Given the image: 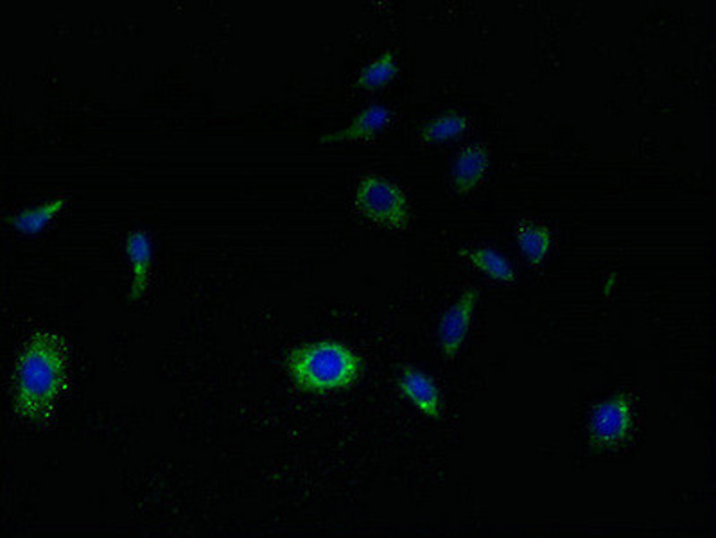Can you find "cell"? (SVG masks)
I'll return each instance as SVG.
<instances>
[{
  "label": "cell",
  "instance_id": "obj_1",
  "mask_svg": "<svg viewBox=\"0 0 716 538\" xmlns=\"http://www.w3.org/2000/svg\"><path fill=\"white\" fill-rule=\"evenodd\" d=\"M69 358L63 337L38 331L27 339L16 359L13 409L29 422L46 423L67 390Z\"/></svg>",
  "mask_w": 716,
  "mask_h": 538
},
{
  "label": "cell",
  "instance_id": "obj_2",
  "mask_svg": "<svg viewBox=\"0 0 716 538\" xmlns=\"http://www.w3.org/2000/svg\"><path fill=\"white\" fill-rule=\"evenodd\" d=\"M286 370L298 392L331 395L350 390L361 381L363 359L344 343L320 339L291 350Z\"/></svg>",
  "mask_w": 716,
  "mask_h": 538
},
{
  "label": "cell",
  "instance_id": "obj_3",
  "mask_svg": "<svg viewBox=\"0 0 716 538\" xmlns=\"http://www.w3.org/2000/svg\"><path fill=\"white\" fill-rule=\"evenodd\" d=\"M354 205L361 216L389 230H408L411 222L406 192L383 177L369 175L358 181L354 191Z\"/></svg>",
  "mask_w": 716,
  "mask_h": 538
},
{
  "label": "cell",
  "instance_id": "obj_4",
  "mask_svg": "<svg viewBox=\"0 0 716 538\" xmlns=\"http://www.w3.org/2000/svg\"><path fill=\"white\" fill-rule=\"evenodd\" d=\"M632 397L629 393H616L590 413V445L598 449H616L631 438L634 428Z\"/></svg>",
  "mask_w": 716,
  "mask_h": 538
},
{
  "label": "cell",
  "instance_id": "obj_5",
  "mask_svg": "<svg viewBox=\"0 0 716 538\" xmlns=\"http://www.w3.org/2000/svg\"><path fill=\"white\" fill-rule=\"evenodd\" d=\"M479 289L469 287L460 295L458 300L448 309L439 325V343L444 358L456 359L464 347L470 323L478 306Z\"/></svg>",
  "mask_w": 716,
  "mask_h": 538
},
{
  "label": "cell",
  "instance_id": "obj_6",
  "mask_svg": "<svg viewBox=\"0 0 716 538\" xmlns=\"http://www.w3.org/2000/svg\"><path fill=\"white\" fill-rule=\"evenodd\" d=\"M397 387L401 395L426 417H442L439 386L419 368L404 367L403 372L398 373Z\"/></svg>",
  "mask_w": 716,
  "mask_h": 538
},
{
  "label": "cell",
  "instance_id": "obj_7",
  "mask_svg": "<svg viewBox=\"0 0 716 538\" xmlns=\"http://www.w3.org/2000/svg\"><path fill=\"white\" fill-rule=\"evenodd\" d=\"M124 253L132 266V286L128 297L132 302L141 300L147 291L153 266V241L144 230H133L124 241Z\"/></svg>",
  "mask_w": 716,
  "mask_h": 538
},
{
  "label": "cell",
  "instance_id": "obj_8",
  "mask_svg": "<svg viewBox=\"0 0 716 538\" xmlns=\"http://www.w3.org/2000/svg\"><path fill=\"white\" fill-rule=\"evenodd\" d=\"M490 153L481 144H470L464 147L458 156L454 158L451 167V183L454 191L465 196L478 189L479 183L484 181L487 169H489Z\"/></svg>",
  "mask_w": 716,
  "mask_h": 538
},
{
  "label": "cell",
  "instance_id": "obj_9",
  "mask_svg": "<svg viewBox=\"0 0 716 538\" xmlns=\"http://www.w3.org/2000/svg\"><path fill=\"white\" fill-rule=\"evenodd\" d=\"M390 121H392V111L386 106L370 105L363 111H359L348 127L327 133L323 136L322 142L336 144V142L367 141L389 127Z\"/></svg>",
  "mask_w": 716,
  "mask_h": 538
},
{
  "label": "cell",
  "instance_id": "obj_10",
  "mask_svg": "<svg viewBox=\"0 0 716 538\" xmlns=\"http://www.w3.org/2000/svg\"><path fill=\"white\" fill-rule=\"evenodd\" d=\"M515 241L525 261L534 267H540L550 255L553 236L550 228L534 219H525L515 227Z\"/></svg>",
  "mask_w": 716,
  "mask_h": 538
},
{
  "label": "cell",
  "instance_id": "obj_11",
  "mask_svg": "<svg viewBox=\"0 0 716 538\" xmlns=\"http://www.w3.org/2000/svg\"><path fill=\"white\" fill-rule=\"evenodd\" d=\"M67 198L56 196L49 202L41 203V205L33 206V208H24L16 214H11L8 217V225L13 230L21 231L24 236H36L40 231L46 230L56 217L60 216L61 212L65 211Z\"/></svg>",
  "mask_w": 716,
  "mask_h": 538
},
{
  "label": "cell",
  "instance_id": "obj_12",
  "mask_svg": "<svg viewBox=\"0 0 716 538\" xmlns=\"http://www.w3.org/2000/svg\"><path fill=\"white\" fill-rule=\"evenodd\" d=\"M460 255L496 283L512 284L517 277L509 259L492 248H462Z\"/></svg>",
  "mask_w": 716,
  "mask_h": 538
},
{
  "label": "cell",
  "instance_id": "obj_13",
  "mask_svg": "<svg viewBox=\"0 0 716 538\" xmlns=\"http://www.w3.org/2000/svg\"><path fill=\"white\" fill-rule=\"evenodd\" d=\"M467 130H469V121L464 113L454 110L445 111L442 116L426 122L420 130V141L426 144H444L464 135Z\"/></svg>",
  "mask_w": 716,
  "mask_h": 538
},
{
  "label": "cell",
  "instance_id": "obj_14",
  "mask_svg": "<svg viewBox=\"0 0 716 538\" xmlns=\"http://www.w3.org/2000/svg\"><path fill=\"white\" fill-rule=\"evenodd\" d=\"M397 72L398 65L394 52L386 51L363 67V71L359 72L358 80H356V85L363 91H379L392 83L397 76Z\"/></svg>",
  "mask_w": 716,
  "mask_h": 538
}]
</instances>
